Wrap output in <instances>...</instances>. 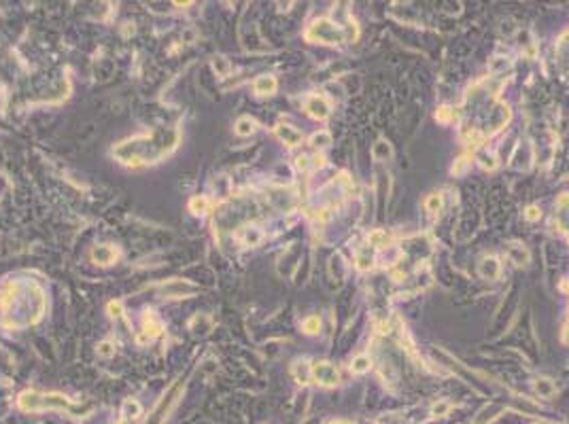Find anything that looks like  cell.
<instances>
[{
	"mask_svg": "<svg viewBox=\"0 0 569 424\" xmlns=\"http://www.w3.org/2000/svg\"><path fill=\"white\" fill-rule=\"evenodd\" d=\"M319 329H321V320H319V316H310V318L304 320V331L310 333V335L319 333Z\"/></svg>",
	"mask_w": 569,
	"mask_h": 424,
	"instance_id": "484cf974",
	"label": "cell"
},
{
	"mask_svg": "<svg viewBox=\"0 0 569 424\" xmlns=\"http://www.w3.org/2000/svg\"><path fill=\"white\" fill-rule=\"evenodd\" d=\"M425 208L429 212H438L442 208V195L440 193H431L429 197L425 200Z\"/></svg>",
	"mask_w": 569,
	"mask_h": 424,
	"instance_id": "d4e9b609",
	"label": "cell"
},
{
	"mask_svg": "<svg viewBox=\"0 0 569 424\" xmlns=\"http://www.w3.org/2000/svg\"><path fill=\"white\" fill-rule=\"evenodd\" d=\"M478 159H480V164H482V168H486V170H495V157L493 155H478Z\"/></svg>",
	"mask_w": 569,
	"mask_h": 424,
	"instance_id": "1f68e13d",
	"label": "cell"
},
{
	"mask_svg": "<svg viewBox=\"0 0 569 424\" xmlns=\"http://www.w3.org/2000/svg\"><path fill=\"white\" fill-rule=\"evenodd\" d=\"M189 210L193 214H206L210 212V200L204 195H193L189 200Z\"/></svg>",
	"mask_w": 569,
	"mask_h": 424,
	"instance_id": "5bb4252c",
	"label": "cell"
},
{
	"mask_svg": "<svg viewBox=\"0 0 569 424\" xmlns=\"http://www.w3.org/2000/svg\"><path fill=\"white\" fill-rule=\"evenodd\" d=\"M106 310H109V316L117 318V316H121V314H123V303L121 301H111L109 305H106Z\"/></svg>",
	"mask_w": 569,
	"mask_h": 424,
	"instance_id": "4dcf8cb0",
	"label": "cell"
},
{
	"mask_svg": "<svg viewBox=\"0 0 569 424\" xmlns=\"http://www.w3.org/2000/svg\"><path fill=\"white\" fill-rule=\"evenodd\" d=\"M310 144L313 147H327V144H332V134L330 132H317L310 136Z\"/></svg>",
	"mask_w": 569,
	"mask_h": 424,
	"instance_id": "7402d4cb",
	"label": "cell"
},
{
	"mask_svg": "<svg viewBox=\"0 0 569 424\" xmlns=\"http://www.w3.org/2000/svg\"><path fill=\"white\" fill-rule=\"evenodd\" d=\"M463 168H465V159H459L457 166H452V174H461V172H463Z\"/></svg>",
	"mask_w": 569,
	"mask_h": 424,
	"instance_id": "e575fe53",
	"label": "cell"
},
{
	"mask_svg": "<svg viewBox=\"0 0 569 424\" xmlns=\"http://www.w3.org/2000/svg\"><path fill=\"white\" fill-rule=\"evenodd\" d=\"M296 168H298V170H306V168H308V157H306V155H300V157L296 159Z\"/></svg>",
	"mask_w": 569,
	"mask_h": 424,
	"instance_id": "836d02e7",
	"label": "cell"
},
{
	"mask_svg": "<svg viewBox=\"0 0 569 424\" xmlns=\"http://www.w3.org/2000/svg\"><path fill=\"white\" fill-rule=\"evenodd\" d=\"M505 250H508V257L514 261V263H518V265L529 263V250L524 248L522 244H516V242H510V244L505 246Z\"/></svg>",
	"mask_w": 569,
	"mask_h": 424,
	"instance_id": "7c38bea8",
	"label": "cell"
},
{
	"mask_svg": "<svg viewBox=\"0 0 569 424\" xmlns=\"http://www.w3.org/2000/svg\"><path fill=\"white\" fill-rule=\"evenodd\" d=\"M310 373H313L315 380L323 386H336L340 382V373H338L336 365H332L330 360H317V363L310 367Z\"/></svg>",
	"mask_w": 569,
	"mask_h": 424,
	"instance_id": "277c9868",
	"label": "cell"
},
{
	"mask_svg": "<svg viewBox=\"0 0 569 424\" xmlns=\"http://www.w3.org/2000/svg\"><path fill=\"white\" fill-rule=\"evenodd\" d=\"M142 331H145V335H138V341H140V344H145V341L153 339V337H157V335H162L164 322L159 320L153 312H147L145 318H142Z\"/></svg>",
	"mask_w": 569,
	"mask_h": 424,
	"instance_id": "5b68a950",
	"label": "cell"
},
{
	"mask_svg": "<svg viewBox=\"0 0 569 424\" xmlns=\"http://www.w3.org/2000/svg\"><path fill=\"white\" fill-rule=\"evenodd\" d=\"M253 89H255V94H259V96L274 94V92H276V79H274L272 75H261V77H257L255 83H253Z\"/></svg>",
	"mask_w": 569,
	"mask_h": 424,
	"instance_id": "8fae6325",
	"label": "cell"
},
{
	"mask_svg": "<svg viewBox=\"0 0 569 424\" xmlns=\"http://www.w3.org/2000/svg\"><path fill=\"white\" fill-rule=\"evenodd\" d=\"M306 41L313 43H325V45H336L344 41H355L351 34H346L340 26L334 24L332 20H317L310 28L306 30Z\"/></svg>",
	"mask_w": 569,
	"mask_h": 424,
	"instance_id": "3957f363",
	"label": "cell"
},
{
	"mask_svg": "<svg viewBox=\"0 0 569 424\" xmlns=\"http://www.w3.org/2000/svg\"><path fill=\"white\" fill-rule=\"evenodd\" d=\"M463 138H465L469 144H474V147H480V144L484 142V134L478 132L476 128H472V130H467V132L463 134Z\"/></svg>",
	"mask_w": 569,
	"mask_h": 424,
	"instance_id": "cb8c5ba5",
	"label": "cell"
},
{
	"mask_svg": "<svg viewBox=\"0 0 569 424\" xmlns=\"http://www.w3.org/2000/svg\"><path fill=\"white\" fill-rule=\"evenodd\" d=\"M389 240H391V238H389V233H387V231H382V229H374V231H372L370 236H368V242H370V244H372V246H378V248H380V246H387V244H389Z\"/></svg>",
	"mask_w": 569,
	"mask_h": 424,
	"instance_id": "ffe728a7",
	"label": "cell"
},
{
	"mask_svg": "<svg viewBox=\"0 0 569 424\" xmlns=\"http://www.w3.org/2000/svg\"><path fill=\"white\" fill-rule=\"evenodd\" d=\"M117 424H136V422H134V420H126V418H121Z\"/></svg>",
	"mask_w": 569,
	"mask_h": 424,
	"instance_id": "8d00e7d4",
	"label": "cell"
},
{
	"mask_svg": "<svg viewBox=\"0 0 569 424\" xmlns=\"http://www.w3.org/2000/svg\"><path fill=\"white\" fill-rule=\"evenodd\" d=\"M181 386H183V382H176V384L172 386V388H170V392H168V394L164 396V401H162V403H159L157 407H155L153 416H155L157 420H164V418H166V413L170 411V407H172V405L176 403V396L181 394Z\"/></svg>",
	"mask_w": 569,
	"mask_h": 424,
	"instance_id": "ba28073f",
	"label": "cell"
},
{
	"mask_svg": "<svg viewBox=\"0 0 569 424\" xmlns=\"http://www.w3.org/2000/svg\"><path fill=\"white\" fill-rule=\"evenodd\" d=\"M524 216H527L529 221H537L539 216H541V212H539V208H537V206H529V208H527V212H524Z\"/></svg>",
	"mask_w": 569,
	"mask_h": 424,
	"instance_id": "d6a6232c",
	"label": "cell"
},
{
	"mask_svg": "<svg viewBox=\"0 0 569 424\" xmlns=\"http://www.w3.org/2000/svg\"><path fill=\"white\" fill-rule=\"evenodd\" d=\"M96 352L100 354V356H104V358H111V356L115 354V346L111 344V341H100V344H98V348H96Z\"/></svg>",
	"mask_w": 569,
	"mask_h": 424,
	"instance_id": "4316f807",
	"label": "cell"
},
{
	"mask_svg": "<svg viewBox=\"0 0 569 424\" xmlns=\"http://www.w3.org/2000/svg\"><path fill=\"white\" fill-rule=\"evenodd\" d=\"M121 413H123V418H126V420H136V418L140 416V413H142V407H140V403H138V401H134V399H126V401H123Z\"/></svg>",
	"mask_w": 569,
	"mask_h": 424,
	"instance_id": "9a60e30c",
	"label": "cell"
},
{
	"mask_svg": "<svg viewBox=\"0 0 569 424\" xmlns=\"http://www.w3.org/2000/svg\"><path fill=\"white\" fill-rule=\"evenodd\" d=\"M293 375H296V380L300 384H308V380L313 377V373H310V367L306 363H296V367H293Z\"/></svg>",
	"mask_w": 569,
	"mask_h": 424,
	"instance_id": "44dd1931",
	"label": "cell"
},
{
	"mask_svg": "<svg viewBox=\"0 0 569 424\" xmlns=\"http://www.w3.org/2000/svg\"><path fill=\"white\" fill-rule=\"evenodd\" d=\"M535 392H539V396H552L554 392H556V386H554V382L552 380H548V377H539V380H535Z\"/></svg>",
	"mask_w": 569,
	"mask_h": 424,
	"instance_id": "e0dca14e",
	"label": "cell"
},
{
	"mask_svg": "<svg viewBox=\"0 0 569 424\" xmlns=\"http://www.w3.org/2000/svg\"><path fill=\"white\" fill-rule=\"evenodd\" d=\"M435 117H438V121L446 123V121H450V119H455V111H452V108H448V106H442Z\"/></svg>",
	"mask_w": 569,
	"mask_h": 424,
	"instance_id": "f546056e",
	"label": "cell"
},
{
	"mask_svg": "<svg viewBox=\"0 0 569 424\" xmlns=\"http://www.w3.org/2000/svg\"><path fill=\"white\" fill-rule=\"evenodd\" d=\"M181 140L176 128H155L153 132L134 136L130 140L119 142L113 149V157L126 166H145L155 164L164 155H168Z\"/></svg>",
	"mask_w": 569,
	"mask_h": 424,
	"instance_id": "6da1fadb",
	"label": "cell"
},
{
	"mask_svg": "<svg viewBox=\"0 0 569 424\" xmlns=\"http://www.w3.org/2000/svg\"><path fill=\"white\" fill-rule=\"evenodd\" d=\"M370 365H372V360L368 358V356H357L353 360V365H351V369L355 373H366L368 369H370Z\"/></svg>",
	"mask_w": 569,
	"mask_h": 424,
	"instance_id": "603a6c76",
	"label": "cell"
},
{
	"mask_svg": "<svg viewBox=\"0 0 569 424\" xmlns=\"http://www.w3.org/2000/svg\"><path fill=\"white\" fill-rule=\"evenodd\" d=\"M244 242L248 246H257L261 242V231L259 229H248L246 233H244Z\"/></svg>",
	"mask_w": 569,
	"mask_h": 424,
	"instance_id": "83f0119b",
	"label": "cell"
},
{
	"mask_svg": "<svg viewBox=\"0 0 569 424\" xmlns=\"http://www.w3.org/2000/svg\"><path fill=\"white\" fill-rule=\"evenodd\" d=\"M3 310H5V295L0 293V314H3Z\"/></svg>",
	"mask_w": 569,
	"mask_h": 424,
	"instance_id": "d590c367",
	"label": "cell"
},
{
	"mask_svg": "<svg viewBox=\"0 0 569 424\" xmlns=\"http://www.w3.org/2000/svg\"><path fill=\"white\" fill-rule=\"evenodd\" d=\"M478 274L484 278V280H497L501 274V263L495 257H484L480 259L478 263Z\"/></svg>",
	"mask_w": 569,
	"mask_h": 424,
	"instance_id": "52a82bcc",
	"label": "cell"
},
{
	"mask_svg": "<svg viewBox=\"0 0 569 424\" xmlns=\"http://www.w3.org/2000/svg\"><path fill=\"white\" fill-rule=\"evenodd\" d=\"M117 257H119L117 248H113L111 244H100L92 250V261L98 265H111Z\"/></svg>",
	"mask_w": 569,
	"mask_h": 424,
	"instance_id": "9c48e42d",
	"label": "cell"
},
{
	"mask_svg": "<svg viewBox=\"0 0 569 424\" xmlns=\"http://www.w3.org/2000/svg\"><path fill=\"white\" fill-rule=\"evenodd\" d=\"M257 123L255 119H251V117H240V119L236 121V134L238 136H251V134L255 132Z\"/></svg>",
	"mask_w": 569,
	"mask_h": 424,
	"instance_id": "2e32d148",
	"label": "cell"
},
{
	"mask_svg": "<svg viewBox=\"0 0 569 424\" xmlns=\"http://www.w3.org/2000/svg\"><path fill=\"white\" fill-rule=\"evenodd\" d=\"M212 68H215V72L219 77H227L229 72H232V64H229V60L223 58V56H217L212 60Z\"/></svg>",
	"mask_w": 569,
	"mask_h": 424,
	"instance_id": "d6986e66",
	"label": "cell"
},
{
	"mask_svg": "<svg viewBox=\"0 0 569 424\" xmlns=\"http://www.w3.org/2000/svg\"><path fill=\"white\" fill-rule=\"evenodd\" d=\"M306 111H308L310 117H315V119H327L332 113V106L321 96H310L306 100Z\"/></svg>",
	"mask_w": 569,
	"mask_h": 424,
	"instance_id": "8992f818",
	"label": "cell"
},
{
	"mask_svg": "<svg viewBox=\"0 0 569 424\" xmlns=\"http://www.w3.org/2000/svg\"><path fill=\"white\" fill-rule=\"evenodd\" d=\"M17 405L24 411H43V409H66L73 413H87L92 407L75 405L68 396L60 392H39V390H24L17 396Z\"/></svg>",
	"mask_w": 569,
	"mask_h": 424,
	"instance_id": "7a4b0ae2",
	"label": "cell"
},
{
	"mask_svg": "<svg viewBox=\"0 0 569 424\" xmlns=\"http://www.w3.org/2000/svg\"><path fill=\"white\" fill-rule=\"evenodd\" d=\"M372 155H374V159L376 161H387V159H391L393 157V147L387 142V140H376V144L372 147Z\"/></svg>",
	"mask_w": 569,
	"mask_h": 424,
	"instance_id": "4fadbf2b",
	"label": "cell"
},
{
	"mask_svg": "<svg viewBox=\"0 0 569 424\" xmlns=\"http://www.w3.org/2000/svg\"><path fill=\"white\" fill-rule=\"evenodd\" d=\"M0 96H3V85H0Z\"/></svg>",
	"mask_w": 569,
	"mask_h": 424,
	"instance_id": "74e56055",
	"label": "cell"
},
{
	"mask_svg": "<svg viewBox=\"0 0 569 424\" xmlns=\"http://www.w3.org/2000/svg\"><path fill=\"white\" fill-rule=\"evenodd\" d=\"M276 136L287 144V147H298V144L304 140V136H302V132L298 128H293V125H287V123H280L276 125Z\"/></svg>",
	"mask_w": 569,
	"mask_h": 424,
	"instance_id": "30bf717a",
	"label": "cell"
},
{
	"mask_svg": "<svg viewBox=\"0 0 569 424\" xmlns=\"http://www.w3.org/2000/svg\"><path fill=\"white\" fill-rule=\"evenodd\" d=\"M450 411V403H446V401H440V403H435L433 405V409H431V413L435 418H440V416H446V413Z\"/></svg>",
	"mask_w": 569,
	"mask_h": 424,
	"instance_id": "f1b7e54d",
	"label": "cell"
},
{
	"mask_svg": "<svg viewBox=\"0 0 569 424\" xmlns=\"http://www.w3.org/2000/svg\"><path fill=\"white\" fill-rule=\"evenodd\" d=\"M355 263H357V267L361 269V272H366V269L372 267V263H374V257H372L370 248H361L357 250V259H355Z\"/></svg>",
	"mask_w": 569,
	"mask_h": 424,
	"instance_id": "ac0fdd59",
	"label": "cell"
}]
</instances>
